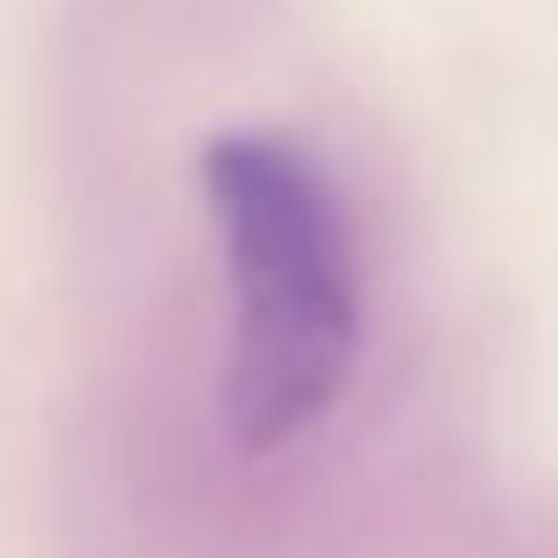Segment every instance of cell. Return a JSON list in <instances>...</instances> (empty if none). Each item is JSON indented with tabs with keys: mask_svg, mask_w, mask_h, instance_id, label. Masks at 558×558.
<instances>
[{
	"mask_svg": "<svg viewBox=\"0 0 558 558\" xmlns=\"http://www.w3.org/2000/svg\"><path fill=\"white\" fill-rule=\"evenodd\" d=\"M227 269L219 417L241 446L304 438L361 361V247L340 184L283 135H219L198 163Z\"/></svg>",
	"mask_w": 558,
	"mask_h": 558,
	"instance_id": "obj_1",
	"label": "cell"
}]
</instances>
